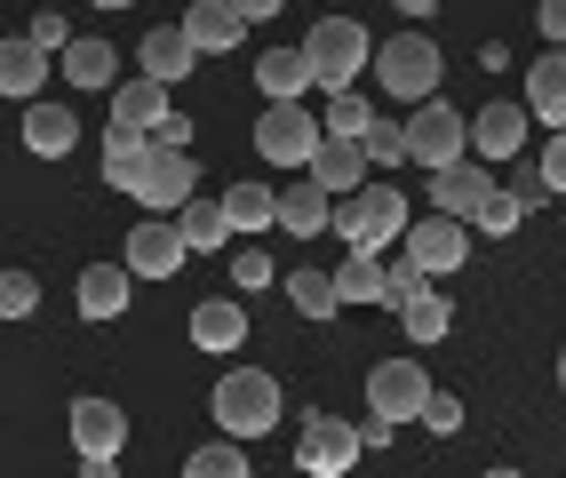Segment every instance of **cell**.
Wrapping results in <instances>:
<instances>
[{"mask_svg": "<svg viewBox=\"0 0 566 478\" xmlns=\"http://www.w3.org/2000/svg\"><path fill=\"white\" fill-rule=\"evenodd\" d=\"M208 415L223 438H272L287 399H280V375H263V367H232L216 391H208Z\"/></svg>", "mask_w": 566, "mask_h": 478, "instance_id": "obj_1", "label": "cell"}, {"mask_svg": "<svg viewBox=\"0 0 566 478\" xmlns=\"http://www.w3.org/2000/svg\"><path fill=\"white\" fill-rule=\"evenodd\" d=\"M327 232L344 240V247H391L407 232V192H391V183H359V192L335 200Z\"/></svg>", "mask_w": 566, "mask_h": 478, "instance_id": "obj_2", "label": "cell"}, {"mask_svg": "<svg viewBox=\"0 0 566 478\" xmlns=\"http://www.w3.org/2000/svg\"><path fill=\"white\" fill-rule=\"evenodd\" d=\"M304 56H312V81L335 96V88H352L359 72L375 64V41H367L359 17H319V24L304 32Z\"/></svg>", "mask_w": 566, "mask_h": 478, "instance_id": "obj_3", "label": "cell"}, {"mask_svg": "<svg viewBox=\"0 0 566 478\" xmlns=\"http://www.w3.org/2000/svg\"><path fill=\"white\" fill-rule=\"evenodd\" d=\"M399 136H407V160L415 168H455L463 152H471V120L455 113V104H439V96H423V104H407V120H399Z\"/></svg>", "mask_w": 566, "mask_h": 478, "instance_id": "obj_4", "label": "cell"}, {"mask_svg": "<svg viewBox=\"0 0 566 478\" xmlns=\"http://www.w3.org/2000/svg\"><path fill=\"white\" fill-rule=\"evenodd\" d=\"M439 72H447V56H439L431 32H399V41L375 49V81H384V96H399V104L439 96Z\"/></svg>", "mask_w": 566, "mask_h": 478, "instance_id": "obj_5", "label": "cell"}, {"mask_svg": "<svg viewBox=\"0 0 566 478\" xmlns=\"http://www.w3.org/2000/svg\"><path fill=\"white\" fill-rule=\"evenodd\" d=\"M192 192H200L192 152H176V144H144V160H136V176H128V200L153 208V215H176Z\"/></svg>", "mask_w": 566, "mask_h": 478, "instance_id": "obj_6", "label": "cell"}, {"mask_svg": "<svg viewBox=\"0 0 566 478\" xmlns=\"http://www.w3.org/2000/svg\"><path fill=\"white\" fill-rule=\"evenodd\" d=\"M319 120L304 113V104H272V113L255 120V152L272 160V168H312V152H319Z\"/></svg>", "mask_w": 566, "mask_h": 478, "instance_id": "obj_7", "label": "cell"}, {"mask_svg": "<svg viewBox=\"0 0 566 478\" xmlns=\"http://www.w3.org/2000/svg\"><path fill=\"white\" fill-rule=\"evenodd\" d=\"M423 399H431V375H423L415 359H384V367L367 375V415H384L391 431L423 415Z\"/></svg>", "mask_w": 566, "mask_h": 478, "instance_id": "obj_8", "label": "cell"}, {"mask_svg": "<svg viewBox=\"0 0 566 478\" xmlns=\"http://www.w3.org/2000/svg\"><path fill=\"white\" fill-rule=\"evenodd\" d=\"M128 272L136 279H176L184 264H192V247H184V232H176V215H144V224L128 232Z\"/></svg>", "mask_w": 566, "mask_h": 478, "instance_id": "obj_9", "label": "cell"}, {"mask_svg": "<svg viewBox=\"0 0 566 478\" xmlns=\"http://www.w3.org/2000/svg\"><path fill=\"white\" fill-rule=\"evenodd\" d=\"M399 240H407V255H415V264H423L431 279H447V272H463V264H471V232H463V215H423V224H407Z\"/></svg>", "mask_w": 566, "mask_h": 478, "instance_id": "obj_10", "label": "cell"}, {"mask_svg": "<svg viewBox=\"0 0 566 478\" xmlns=\"http://www.w3.org/2000/svg\"><path fill=\"white\" fill-rule=\"evenodd\" d=\"M359 463V431L352 423H335V415H304V447H295V470H312V478H344Z\"/></svg>", "mask_w": 566, "mask_h": 478, "instance_id": "obj_11", "label": "cell"}, {"mask_svg": "<svg viewBox=\"0 0 566 478\" xmlns=\"http://www.w3.org/2000/svg\"><path fill=\"white\" fill-rule=\"evenodd\" d=\"M367 168H375V160H367V144H359V136H319V152H312L304 176L319 183L327 200H344V192H359V183H367Z\"/></svg>", "mask_w": 566, "mask_h": 478, "instance_id": "obj_12", "label": "cell"}, {"mask_svg": "<svg viewBox=\"0 0 566 478\" xmlns=\"http://www.w3.org/2000/svg\"><path fill=\"white\" fill-rule=\"evenodd\" d=\"M526 104H479V120H471V160H518L526 152Z\"/></svg>", "mask_w": 566, "mask_h": 478, "instance_id": "obj_13", "label": "cell"}, {"mask_svg": "<svg viewBox=\"0 0 566 478\" xmlns=\"http://www.w3.org/2000/svg\"><path fill=\"white\" fill-rule=\"evenodd\" d=\"M486 192H495V176H486V160H471V152L455 168H431V208L439 215H463V224H471Z\"/></svg>", "mask_w": 566, "mask_h": 478, "instance_id": "obj_14", "label": "cell"}, {"mask_svg": "<svg viewBox=\"0 0 566 478\" xmlns=\"http://www.w3.org/2000/svg\"><path fill=\"white\" fill-rule=\"evenodd\" d=\"M240 32H248V17L232 9V0H192V9H184V41H192V56H232Z\"/></svg>", "mask_w": 566, "mask_h": 478, "instance_id": "obj_15", "label": "cell"}, {"mask_svg": "<svg viewBox=\"0 0 566 478\" xmlns=\"http://www.w3.org/2000/svg\"><path fill=\"white\" fill-rule=\"evenodd\" d=\"M168 113H176V104H168V81H153V72H136V81H120V88H112V128L153 136Z\"/></svg>", "mask_w": 566, "mask_h": 478, "instance_id": "obj_16", "label": "cell"}, {"mask_svg": "<svg viewBox=\"0 0 566 478\" xmlns=\"http://www.w3.org/2000/svg\"><path fill=\"white\" fill-rule=\"evenodd\" d=\"M72 447L81 455H120L128 447V415L112 399H72Z\"/></svg>", "mask_w": 566, "mask_h": 478, "instance_id": "obj_17", "label": "cell"}, {"mask_svg": "<svg viewBox=\"0 0 566 478\" xmlns=\"http://www.w3.org/2000/svg\"><path fill=\"white\" fill-rule=\"evenodd\" d=\"M128 287H136L128 264H88L81 287H72V304H81V319H128Z\"/></svg>", "mask_w": 566, "mask_h": 478, "instance_id": "obj_18", "label": "cell"}, {"mask_svg": "<svg viewBox=\"0 0 566 478\" xmlns=\"http://www.w3.org/2000/svg\"><path fill=\"white\" fill-rule=\"evenodd\" d=\"M49 49L32 41V32H17V41H0V96H17V104H32L41 96V81H49Z\"/></svg>", "mask_w": 566, "mask_h": 478, "instance_id": "obj_19", "label": "cell"}, {"mask_svg": "<svg viewBox=\"0 0 566 478\" xmlns=\"http://www.w3.org/2000/svg\"><path fill=\"white\" fill-rule=\"evenodd\" d=\"M526 113L543 128H566V49H543L526 64Z\"/></svg>", "mask_w": 566, "mask_h": 478, "instance_id": "obj_20", "label": "cell"}, {"mask_svg": "<svg viewBox=\"0 0 566 478\" xmlns=\"http://www.w3.org/2000/svg\"><path fill=\"white\" fill-rule=\"evenodd\" d=\"M72 144H81V120H72L64 104H41V96H32V104H24V152H32V160H64Z\"/></svg>", "mask_w": 566, "mask_h": 478, "instance_id": "obj_21", "label": "cell"}, {"mask_svg": "<svg viewBox=\"0 0 566 478\" xmlns=\"http://www.w3.org/2000/svg\"><path fill=\"white\" fill-rule=\"evenodd\" d=\"M223 224H232V240H255L280 224V192L272 183H223Z\"/></svg>", "mask_w": 566, "mask_h": 478, "instance_id": "obj_22", "label": "cell"}, {"mask_svg": "<svg viewBox=\"0 0 566 478\" xmlns=\"http://www.w3.org/2000/svg\"><path fill=\"white\" fill-rule=\"evenodd\" d=\"M192 343L216 351V359H232V351L248 343V311H240L232 296H208V304L192 311Z\"/></svg>", "mask_w": 566, "mask_h": 478, "instance_id": "obj_23", "label": "cell"}, {"mask_svg": "<svg viewBox=\"0 0 566 478\" xmlns=\"http://www.w3.org/2000/svg\"><path fill=\"white\" fill-rule=\"evenodd\" d=\"M255 88L272 96V104H304V88H312V56H304V49H263V56H255Z\"/></svg>", "mask_w": 566, "mask_h": 478, "instance_id": "obj_24", "label": "cell"}, {"mask_svg": "<svg viewBox=\"0 0 566 478\" xmlns=\"http://www.w3.org/2000/svg\"><path fill=\"white\" fill-rule=\"evenodd\" d=\"M335 304H384V247H344L335 264Z\"/></svg>", "mask_w": 566, "mask_h": 478, "instance_id": "obj_25", "label": "cell"}, {"mask_svg": "<svg viewBox=\"0 0 566 478\" xmlns=\"http://www.w3.org/2000/svg\"><path fill=\"white\" fill-rule=\"evenodd\" d=\"M327 215H335V200L319 192L312 176L280 192V232H287V240H319V232H327Z\"/></svg>", "mask_w": 566, "mask_h": 478, "instance_id": "obj_26", "label": "cell"}, {"mask_svg": "<svg viewBox=\"0 0 566 478\" xmlns=\"http://www.w3.org/2000/svg\"><path fill=\"white\" fill-rule=\"evenodd\" d=\"M56 72L72 88H120V49H112V41H72Z\"/></svg>", "mask_w": 566, "mask_h": 478, "instance_id": "obj_27", "label": "cell"}, {"mask_svg": "<svg viewBox=\"0 0 566 478\" xmlns=\"http://www.w3.org/2000/svg\"><path fill=\"white\" fill-rule=\"evenodd\" d=\"M176 232H184V247H192V255H216L223 240H232V224H223V200L192 192V200L176 208Z\"/></svg>", "mask_w": 566, "mask_h": 478, "instance_id": "obj_28", "label": "cell"}, {"mask_svg": "<svg viewBox=\"0 0 566 478\" xmlns=\"http://www.w3.org/2000/svg\"><path fill=\"white\" fill-rule=\"evenodd\" d=\"M136 64L153 72V81H184V72H192V41H184V24H160V32H144V49H136Z\"/></svg>", "mask_w": 566, "mask_h": 478, "instance_id": "obj_29", "label": "cell"}, {"mask_svg": "<svg viewBox=\"0 0 566 478\" xmlns=\"http://www.w3.org/2000/svg\"><path fill=\"white\" fill-rule=\"evenodd\" d=\"M399 327H407V343H415V351H423V343H439V336H447V327H455V304H447V296H439V287H423V296H415V304L399 311Z\"/></svg>", "mask_w": 566, "mask_h": 478, "instance_id": "obj_30", "label": "cell"}, {"mask_svg": "<svg viewBox=\"0 0 566 478\" xmlns=\"http://www.w3.org/2000/svg\"><path fill=\"white\" fill-rule=\"evenodd\" d=\"M471 224H479V240H511V232L526 224V200L511 192V183H495V192L479 200V215H471Z\"/></svg>", "mask_w": 566, "mask_h": 478, "instance_id": "obj_31", "label": "cell"}, {"mask_svg": "<svg viewBox=\"0 0 566 478\" xmlns=\"http://www.w3.org/2000/svg\"><path fill=\"white\" fill-rule=\"evenodd\" d=\"M287 304L304 319H335L344 304H335V272H287Z\"/></svg>", "mask_w": 566, "mask_h": 478, "instance_id": "obj_32", "label": "cell"}, {"mask_svg": "<svg viewBox=\"0 0 566 478\" xmlns=\"http://www.w3.org/2000/svg\"><path fill=\"white\" fill-rule=\"evenodd\" d=\"M423 287H431V272L423 264H415V255H391V264H384V311L399 319L415 296H423Z\"/></svg>", "mask_w": 566, "mask_h": 478, "instance_id": "obj_33", "label": "cell"}, {"mask_svg": "<svg viewBox=\"0 0 566 478\" xmlns=\"http://www.w3.org/2000/svg\"><path fill=\"white\" fill-rule=\"evenodd\" d=\"M184 478H248V447H223V438L216 447H192L184 455Z\"/></svg>", "mask_w": 566, "mask_h": 478, "instance_id": "obj_34", "label": "cell"}, {"mask_svg": "<svg viewBox=\"0 0 566 478\" xmlns=\"http://www.w3.org/2000/svg\"><path fill=\"white\" fill-rule=\"evenodd\" d=\"M327 136H367L375 128V113H367V96H352V88H335L327 96V120H319Z\"/></svg>", "mask_w": 566, "mask_h": 478, "instance_id": "obj_35", "label": "cell"}, {"mask_svg": "<svg viewBox=\"0 0 566 478\" xmlns=\"http://www.w3.org/2000/svg\"><path fill=\"white\" fill-rule=\"evenodd\" d=\"M41 311V279L32 272H0V319H32Z\"/></svg>", "mask_w": 566, "mask_h": 478, "instance_id": "obj_36", "label": "cell"}, {"mask_svg": "<svg viewBox=\"0 0 566 478\" xmlns=\"http://www.w3.org/2000/svg\"><path fill=\"white\" fill-rule=\"evenodd\" d=\"M415 423H423L431 438H455V431H463V399L431 383V399H423V415H415Z\"/></svg>", "mask_w": 566, "mask_h": 478, "instance_id": "obj_37", "label": "cell"}, {"mask_svg": "<svg viewBox=\"0 0 566 478\" xmlns=\"http://www.w3.org/2000/svg\"><path fill=\"white\" fill-rule=\"evenodd\" d=\"M272 279H280V264H272L263 247H240V255H232V287H248V296H255V287H272Z\"/></svg>", "mask_w": 566, "mask_h": 478, "instance_id": "obj_38", "label": "cell"}, {"mask_svg": "<svg viewBox=\"0 0 566 478\" xmlns=\"http://www.w3.org/2000/svg\"><path fill=\"white\" fill-rule=\"evenodd\" d=\"M359 144H367V160H375V168H407V136H399V128H384V120H375Z\"/></svg>", "mask_w": 566, "mask_h": 478, "instance_id": "obj_39", "label": "cell"}, {"mask_svg": "<svg viewBox=\"0 0 566 478\" xmlns=\"http://www.w3.org/2000/svg\"><path fill=\"white\" fill-rule=\"evenodd\" d=\"M32 41H41L49 56H64V49H72V24H64L56 9H41V17H32Z\"/></svg>", "mask_w": 566, "mask_h": 478, "instance_id": "obj_40", "label": "cell"}, {"mask_svg": "<svg viewBox=\"0 0 566 478\" xmlns=\"http://www.w3.org/2000/svg\"><path fill=\"white\" fill-rule=\"evenodd\" d=\"M535 24H543L551 49H566V0H535Z\"/></svg>", "mask_w": 566, "mask_h": 478, "instance_id": "obj_41", "label": "cell"}, {"mask_svg": "<svg viewBox=\"0 0 566 478\" xmlns=\"http://www.w3.org/2000/svg\"><path fill=\"white\" fill-rule=\"evenodd\" d=\"M543 183H551V192H566V128L543 144Z\"/></svg>", "mask_w": 566, "mask_h": 478, "instance_id": "obj_42", "label": "cell"}, {"mask_svg": "<svg viewBox=\"0 0 566 478\" xmlns=\"http://www.w3.org/2000/svg\"><path fill=\"white\" fill-rule=\"evenodd\" d=\"M153 144H176V152H192V120H184V113H168V120L153 128Z\"/></svg>", "mask_w": 566, "mask_h": 478, "instance_id": "obj_43", "label": "cell"}, {"mask_svg": "<svg viewBox=\"0 0 566 478\" xmlns=\"http://www.w3.org/2000/svg\"><path fill=\"white\" fill-rule=\"evenodd\" d=\"M511 192H518V200H526V208H535V200H543V192H551V183H543V168H518V176H511Z\"/></svg>", "mask_w": 566, "mask_h": 478, "instance_id": "obj_44", "label": "cell"}, {"mask_svg": "<svg viewBox=\"0 0 566 478\" xmlns=\"http://www.w3.org/2000/svg\"><path fill=\"white\" fill-rule=\"evenodd\" d=\"M232 9H240L248 24H263V17H280V9H287V0H232Z\"/></svg>", "mask_w": 566, "mask_h": 478, "instance_id": "obj_45", "label": "cell"}, {"mask_svg": "<svg viewBox=\"0 0 566 478\" xmlns=\"http://www.w3.org/2000/svg\"><path fill=\"white\" fill-rule=\"evenodd\" d=\"M391 9H399V17H407V24H423V17H431V9H439V0H391Z\"/></svg>", "mask_w": 566, "mask_h": 478, "instance_id": "obj_46", "label": "cell"}, {"mask_svg": "<svg viewBox=\"0 0 566 478\" xmlns=\"http://www.w3.org/2000/svg\"><path fill=\"white\" fill-rule=\"evenodd\" d=\"M96 9H136V0H96Z\"/></svg>", "mask_w": 566, "mask_h": 478, "instance_id": "obj_47", "label": "cell"}, {"mask_svg": "<svg viewBox=\"0 0 566 478\" xmlns=\"http://www.w3.org/2000/svg\"><path fill=\"white\" fill-rule=\"evenodd\" d=\"M558 383H566V351H558Z\"/></svg>", "mask_w": 566, "mask_h": 478, "instance_id": "obj_48", "label": "cell"}]
</instances>
